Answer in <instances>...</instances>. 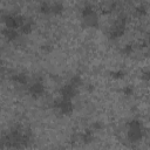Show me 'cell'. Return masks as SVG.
<instances>
[{
	"instance_id": "obj_1",
	"label": "cell",
	"mask_w": 150,
	"mask_h": 150,
	"mask_svg": "<svg viewBox=\"0 0 150 150\" xmlns=\"http://www.w3.org/2000/svg\"><path fill=\"white\" fill-rule=\"evenodd\" d=\"M145 128L143 122L138 118H131L127 122V141L130 144L141 142L145 136Z\"/></svg>"
},
{
	"instance_id": "obj_2",
	"label": "cell",
	"mask_w": 150,
	"mask_h": 150,
	"mask_svg": "<svg viewBox=\"0 0 150 150\" xmlns=\"http://www.w3.org/2000/svg\"><path fill=\"white\" fill-rule=\"evenodd\" d=\"M127 27H128V15L124 11H120L108 29V36L111 40H117L125 34Z\"/></svg>"
},
{
	"instance_id": "obj_3",
	"label": "cell",
	"mask_w": 150,
	"mask_h": 150,
	"mask_svg": "<svg viewBox=\"0 0 150 150\" xmlns=\"http://www.w3.org/2000/svg\"><path fill=\"white\" fill-rule=\"evenodd\" d=\"M23 19H25L23 15L14 12H6L1 15V21L4 22V27L12 28V29H19Z\"/></svg>"
},
{
	"instance_id": "obj_4",
	"label": "cell",
	"mask_w": 150,
	"mask_h": 150,
	"mask_svg": "<svg viewBox=\"0 0 150 150\" xmlns=\"http://www.w3.org/2000/svg\"><path fill=\"white\" fill-rule=\"evenodd\" d=\"M53 108L61 115H64V116H68V115H71L73 111H74V103L71 100H66V98H62V97H59L56 98L54 102H53Z\"/></svg>"
},
{
	"instance_id": "obj_5",
	"label": "cell",
	"mask_w": 150,
	"mask_h": 150,
	"mask_svg": "<svg viewBox=\"0 0 150 150\" xmlns=\"http://www.w3.org/2000/svg\"><path fill=\"white\" fill-rule=\"evenodd\" d=\"M46 93V86L41 77H38L34 82H32L29 86H27V94L32 98H40Z\"/></svg>"
},
{
	"instance_id": "obj_6",
	"label": "cell",
	"mask_w": 150,
	"mask_h": 150,
	"mask_svg": "<svg viewBox=\"0 0 150 150\" xmlns=\"http://www.w3.org/2000/svg\"><path fill=\"white\" fill-rule=\"evenodd\" d=\"M59 94H60V97L66 98V100H71V101H73V98L79 94V89L67 82V83H64V84H62V86L60 87Z\"/></svg>"
},
{
	"instance_id": "obj_7",
	"label": "cell",
	"mask_w": 150,
	"mask_h": 150,
	"mask_svg": "<svg viewBox=\"0 0 150 150\" xmlns=\"http://www.w3.org/2000/svg\"><path fill=\"white\" fill-rule=\"evenodd\" d=\"M11 81L18 86H28L29 77L23 71H16V73H13L11 75Z\"/></svg>"
},
{
	"instance_id": "obj_8",
	"label": "cell",
	"mask_w": 150,
	"mask_h": 150,
	"mask_svg": "<svg viewBox=\"0 0 150 150\" xmlns=\"http://www.w3.org/2000/svg\"><path fill=\"white\" fill-rule=\"evenodd\" d=\"M94 139H95V132H94L90 128L84 129L83 131H81V132L79 134V141L82 142L84 145L93 143Z\"/></svg>"
},
{
	"instance_id": "obj_9",
	"label": "cell",
	"mask_w": 150,
	"mask_h": 150,
	"mask_svg": "<svg viewBox=\"0 0 150 150\" xmlns=\"http://www.w3.org/2000/svg\"><path fill=\"white\" fill-rule=\"evenodd\" d=\"M33 28H34V21H33V19L25 16V19H23V21H22V23H21V26L19 27L18 30H19L20 34L28 35V34H30L33 32Z\"/></svg>"
},
{
	"instance_id": "obj_10",
	"label": "cell",
	"mask_w": 150,
	"mask_h": 150,
	"mask_svg": "<svg viewBox=\"0 0 150 150\" xmlns=\"http://www.w3.org/2000/svg\"><path fill=\"white\" fill-rule=\"evenodd\" d=\"M0 33L7 41H16L20 36V33L18 29H12V28H7V27H4L0 30Z\"/></svg>"
},
{
	"instance_id": "obj_11",
	"label": "cell",
	"mask_w": 150,
	"mask_h": 150,
	"mask_svg": "<svg viewBox=\"0 0 150 150\" xmlns=\"http://www.w3.org/2000/svg\"><path fill=\"white\" fill-rule=\"evenodd\" d=\"M82 21H83V25L89 28H97L100 26V19H98L97 13H94L87 18H83Z\"/></svg>"
},
{
	"instance_id": "obj_12",
	"label": "cell",
	"mask_w": 150,
	"mask_h": 150,
	"mask_svg": "<svg viewBox=\"0 0 150 150\" xmlns=\"http://www.w3.org/2000/svg\"><path fill=\"white\" fill-rule=\"evenodd\" d=\"M94 13H96V9H95V7H94L91 4H84V5L81 7V9H80L81 19L87 18V16L94 14Z\"/></svg>"
},
{
	"instance_id": "obj_13",
	"label": "cell",
	"mask_w": 150,
	"mask_h": 150,
	"mask_svg": "<svg viewBox=\"0 0 150 150\" xmlns=\"http://www.w3.org/2000/svg\"><path fill=\"white\" fill-rule=\"evenodd\" d=\"M64 12V5L62 2H50V14L54 15H60Z\"/></svg>"
},
{
	"instance_id": "obj_14",
	"label": "cell",
	"mask_w": 150,
	"mask_h": 150,
	"mask_svg": "<svg viewBox=\"0 0 150 150\" xmlns=\"http://www.w3.org/2000/svg\"><path fill=\"white\" fill-rule=\"evenodd\" d=\"M134 14H135V16L141 19L148 14V7L144 4H139L134 8Z\"/></svg>"
},
{
	"instance_id": "obj_15",
	"label": "cell",
	"mask_w": 150,
	"mask_h": 150,
	"mask_svg": "<svg viewBox=\"0 0 150 150\" xmlns=\"http://www.w3.org/2000/svg\"><path fill=\"white\" fill-rule=\"evenodd\" d=\"M38 11H39V13H41L43 15L50 14V2H48V1L40 2L39 6H38Z\"/></svg>"
},
{
	"instance_id": "obj_16",
	"label": "cell",
	"mask_w": 150,
	"mask_h": 150,
	"mask_svg": "<svg viewBox=\"0 0 150 150\" xmlns=\"http://www.w3.org/2000/svg\"><path fill=\"white\" fill-rule=\"evenodd\" d=\"M82 82H83V80H82L81 75H79V74H74V75L69 79V81H68V83H70L71 86H74V87L77 88V89L82 86Z\"/></svg>"
},
{
	"instance_id": "obj_17",
	"label": "cell",
	"mask_w": 150,
	"mask_h": 150,
	"mask_svg": "<svg viewBox=\"0 0 150 150\" xmlns=\"http://www.w3.org/2000/svg\"><path fill=\"white\" fill-rule=\"evenodd\" d=\"M135 48H136L135 43H127V45H124V46L121 48V53H122L123 55H125V56H129V55H131V54L134 53Z\"/></svg>"
},
{
	"instance_id": "obj_18",
	"label": "cell",
	"mask_w": 150,
	"mask_h": 150,
	"mask_svg": "<svg viewBox=\"0 0 150 150\" xmlns=\"http://www.w3.org/2000/svg\"><path fill=\"white\" fill-rule=\"evenodd\" d=\"M110 76L115 80H122L125 76V71L123 69H116V70H112L110 73Z\"/></svg>"
},
{
	"instance_id": "obj_19",
	"label": "cell",
	"mask_w": 150,
	"mask_h": 150,
	"mask_svg": "<svg viewBox=\"0 0 150 150\" xmlns=\"http://www.w3.org/2000/svg\"><path fill=\"white\" fill-rule=\"evenodd\" d=\"M134 93H135V89H134V87H132L131 84H125V86L122 88V94H123L124 96H127V97L132 96Z\"/></svg>"
},
{
	"instance_id": "obj_20",
	"label": "cell",
	"mask_w": 150,
	"mask_h": 150,
	"mask_svg": "<svg viewBox=\"0 0 150 150\" xmlns=\"http://www.w3.org/2000/svg\"><path fill=\"white\" fill-rule=\"evenodd\" d=\"M90 129H91L94 132L100 131V130L103 129V123H102L101 121H94V122L91 123V125H90Z\"/></svg>"
},
{
	"instance_id": "obj_21",
	"label": "cell",
	"mask_w": 150,
	"mask_h": 150,
	"mask_svg": "<svg viewBox=\"0 0 150 150\" xmlns=\"http://www.w3.org/2000/svg\"><path fill=\"white\" fill-rule=\"evenodd\" d=\"M141 79H142L144 82H149L150 75H149V70H148V69H144L143 71H141Z\"/></svg>"
},
{
	"instance_id": "obj_22",
	"label": "cell",
	"mask_w": 150,
	"mask_h": 150,
	"mask_svg": "<svg viewBox=\"0 0 150 150\" xmlns=\"http://www.w3.org/2000/svg\"><path fill=\"white\" fill-rule=\"evenodd\" d=\"M2 73H4V67H2L1 64H0V75H1Z\"/></svg>"
},
{
	"instance_id": "obj_23",
	"label": "cell",
	"mask_w": 150,
	"mask_h": 150,
	"mask_svg": "<svg viewBox=\"0 0 150 150\" xmlns=\"http://www.w3.org/2000/svg\"><path fill=\"white\" fill-rule=\"evenodd\" d=\"M60 150H68V149H66V148H63V149H60Z\"/></svg>"
}]
</instances>
